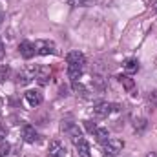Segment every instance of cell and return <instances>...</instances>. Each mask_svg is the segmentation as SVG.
I'll use <instances>...</instances> for the list:
<instances>
[{
  "label": "cell",
  "instance_id": "1",
  "mask_svg": "<svg viewBox=\"0 0 157 157\" xmlns=\"http://www.w3.org/2000/svg\"><path fill=\"white\" fill-rule=\"evenodd\" d=\"M124 150V141L121 139H108L102 143V154L108 157H117Z\"/></svg>",
  "mask_w": 157,
  "mask_h": 157
},
{
  "label": "cell",
  "instance_id": "2",
  "mask_svg": "<svg viewBox=\"0 0 157 157\" xmlns=\"http://www.w3.org/2000/svg\"><path fill=\"white\" fill-rule=\"evenodd\" d=\"M60 130H62L68 137H71V141H75V139H78V137H82V132H80L78 124H75L73 121H62Z\"/></svg>",
  "mask_w": 157,
  "mask_h": 157
},
{
  "label": "cell",
  "instance_id": "3",
  "mask_svg": "<svg viewBox=\"0 0 157 157\" xmlns=\"http://www.w3.org/2000/svg\"><path fill=\"white\" fill-rule=\"evenodd\" d=\"M66 62H68V68H77L82 70L84 64H86V57L80 53V51H70L68 57H66Z\"/></svg>",
  "mask_w": 157,
  "mask_h": 157
},
{
  "label": "cell",
  "instance_id": "4",
  "mask_svg": "<svg viewBox=\"0 0 157 157\" xmlns=\"http://www.w3.org/2000/svg\"><path fill=\"white\" fill-rule=\"evenodd\" d=\"M18 51H20V55H22L26 60L33 59V57H35V53H37V49H35V44H33V42H29V40H24V42H20V44H18Z\"/></svg>",
  "mask_w": 157,
  "mask_h": 157
},
{
  "label": "cell",
  "instance_id": "5",
  "mask_svg": "<svg viewBox=\"0 0 157 157\" xmlns=\"http://www.w3.org/2000/svg\"><path fill=\"white\" fill-rule=\"evenodd\" d=\"M48 157H66V148L60 141H51L48 148Z\"/></svg>",
  "mask_w": 157,
  "mask_h": 157
},
{
  "label": "cell",
  "instance_id": "6",
  "mask_svg": "<svg viewBox=\"0 0 157 157\" xmlns=\"http://www.w3.org/2000/svg\"><path fill=\"white\" fill-rule=\"evenodd\" d=\"M35 49H37L39 55H51V53H55V44L49 42V40H37Z\"/></svg>",
  "mask_w": 157,
  "mask_h": 157
},
{
  "label": "cell",
  "instance_id": "7",
  "mask_svg": "<svg viewBox=\"0 0 157 157\" xmlns=\"http://www.w3.org/2000/svg\"><path fill=\"white\" fill-rule=\"evenodd\" d=\"M112 112H113V104H110V102H97L93 106V113L97 117H108Z\"/></svg>",
  "mask_w": 157,
  "mask_h": 157
},
{
  "label": "cell",
  "instance_id": "8",
  "mask_svg": "<svg viewBox=\"0 0 157 157\" xmlns=\"http://www.w3.org/2000/svg\"><path fill=\"white\" fill-rule=\"evenodd\" d=\"M24 97H26V101H28V104L31 106V108H35V106H39L42 104V93L37 91V90H28L26 93H24Z\"/></svg>",
  "mask_w": 157,
  "mask_h": 157
},
{
  "label": "cell",
  "instance_id": "9",
  "mask_svg": "<svg viewBox=\"0 0 157 157\" xmlns=\"http://www.w3.org/2000/svg\"><path fill=\"white\" fill-rule=\"evenodd\" d=\"M22 137H24V141L29 143V144H33V143L39 141V133H37V130H35L31 124H26V126L22 128Z\"/></svg>",
  "mask_w": 157,
  "mask_h": 157
},
{
  "label": "cell",
  "instance_id": "10",
  "mask_svg": "<svg viewBox=\"0 0 157 157\" xmlns=\"http://www.w3.org/2000/svg\"><path fill=\"white\" fill-rule=\"evenodd\" d=\"M73 144H75V148H77V154L80 157H91L90 154V144H88V141L84 139V137H78L73 141Z\"/></svg>",
  "mask_w": 157,
  "mask_h": 157
},
{
  "label": "cell",
  "instance_id": "11",
  "mask_svg": "<svg viewBox=\"0 0 157 157\" xmlns=\"http://www.w3.org/2000/svg\"><path fill=\"white\" fill-rule=\"evenodd\" d=\"M119 80H121V84H122V88H124L126 91H133V90H135V80H133L132 77H128V75H121Z\"/></svg>",
  "mask_w": 157,
  "mask_h": 157
},
{
  "label": "cell",
  "instance_id": "12",
  "mask_svg": "<svg viewBox=\"0 0 157 157\" xmlns=\"http://www.w3.org/2000/svg\"><path fill=\"white\" fill-rule=\"evenodd\" d=\"M124 70H126L128 73H137V71H139V60H137V59H128V60L124 62Z\"/></svg>",
  "mask_w": 157,
  "mask_h": 157
},
{
  "label": "cell",
  "instance_id": "13",
  "mask_svg": "<svg viewBox=\"0 0 157 157\" xmlns=\"http://www.w3.org/2000/svg\"><path fill=\"white\" fill-rule=\"evenodd\" d=\"M93 135H95V139H97L99 143H104V141H108V137H110L108 130H106V128H99V126H97V130L93 132Z\"/></svg>",
  "mask_w": 157,
  "mask_h": 157
},
{
  "label": "cell",
  "instance_id": "14",
  "mask_svg": "<svg viewBox=\"0 0 157 157\" xmlns=\"http://www.w3.org/2000/svg\"><path fill=\"white\" fill-rule=\"evenodd\" d=\"M146 126H148V121H146L144 117H139V119L133 121V128H135L137 133H143V132L146 130Z\"/></svg>",
  "mask_w": 157,
  "mask_h": 157
},
{
  "label": "cell",
  "instance_id": "15",
  "mask_svg": "<svg viewBox=\"0 0 157 157\" xmlns=\"http://www.w3.org/2000/svg\"><path fill=\"white\" fill-rule=\"evenodd\" d=\"M71 88H73V91H75L77 95H80V97H88V90H86L84 84H80L78 80H73V82H71Z\"/></svg>",
  "mask_w": 157,
  "mask_h": 157
},
{
  "label": "cell",
  "instance_id": "16",
  "mask_svg": "<svg viewBox=\"0 0 157 157\" xmlns=\"http://www.w3.org/2000/svg\"><path fill=\"white\" fill-rule=\"evenodd\" d=\"M70 6H80V7H90L95 4V0H66Z\"/></svg>",
  "mask_w": 157,
  "mask_h": 157
},
{
  "label": "cell",
  "instance_id": "17",
  "mask_svg": "<svg viewBox=\"0 0 157 157\" xmlns=\"http://www.w3.org/2000/svg\"><path fill=\"white\" fill-rule=\"evenodd\" d=\"M9 150H11V144L6 143V141H0V157H7Z\"/></svg>",
  "mask_w": 157,
  "mask_h": 157
},
{
  "label": "cell",
  "instance_id": "18",
  "mask_svg": "<svg viewBox=\"0 0 157 157\" xmlns=\"http://www.w3.org/2000/svg\"><path fill=\"white\" fill-rule=\"evenodd\" d=\"M80 73H82V70H77V68H68V77L71 78V82H73V80H78Z\"/></svg>",
  "mask_w": 157,
  "mask_h": 157
},
{
  "label": "cell",
  "instance_id": "19",
  "mask_svg": "<svg viewBox=\"0 0 157 157\" xmlns=\"http://www.w3.org/2000/svg\"><path fill=\"white\" fill-rule=\"evenodd\" d=\"M93 86H95L99 91H104V78L99 77V75H95V77H93Z\"/></svg>",
  "mask_w": 157,
  "mask_h": 157
},
{
  "label": "cell",
  "instance_id": "20",
  "mask_svg": "<svg viewBox=\"0 0 157 157\" xmlns=\"http://www.w3.org/2000/svg\"><path fill=\"white\" fill-rule=\"evenodd\" d=\"M84 126H86V130H88L90 133H93V132L97 130V124H95L93 121H84Z\"/></svg>",
  "mask_w": 157,
  "mask_h": 157
},
{
  "label": "cell",
  "instance_id": "21",
  "mask_svg": "<svg viewBox=\"0 0 157 157\" xmlns=\"http://www.w3.org/2000/svg\"><path fill=\"white\" fill-rule=\"evenodd\" d=\"M7 75H9V68H7V66H2V68H0V80H4Z\"/></svg>",
  "mask_w": 157,
  "mask_h": 157
},
{
  "label": "cell",
  "instance_id": "22",
  "mask_svg": "<svg viewBox=\"0 0 157 157\" xmlns=\"http://www.w3.org/2000/svg\"><path fill=\"white\" fill-rule=\"evenodd\" d=\"M148 102H150L152 106H155V104H157V91H152V93H150V97H148Z\"/></svg>",
  "mask_w": 157,
  "mask_h": 157
},
{
  "label": "cell",
  "instance_id": "23",
  "mask_svg": "<svg viewBox=\"0 0 157 157\" xmlns=\"http://www.w3.org/2000/svg\"><path fill=\"white\" fill-rule=\"evenodd\" d=\"M6 133H7V132H6V126H4V124H0V141H4Z\"/></svg>",
  "mask_w": 157,
  "mask_h": 157
},
{
  "label": "cell",
  "instance_id": "24",
  "mask_svg": "<svg viewBox=\"0 0 157 157\" xmlns=\"http://www.w3.org/2000/svg\"><path fill=\"white\" fill-rule=\"evenodd\" d=\"M4 55H6V49H4V42L0 40V59H4Z\"/></svg>",
  "mask_w": 157,
  "mask_h": 157
},
{
  "label": "cell",
  "instance_id": "25",
  "mask_svg": "<svg viewBox=\"0 0 157 157\" xmlns=\"http://www.w3.org/2000/svg\"><path fill=\"white\" fill-rule=\"evenodd\" d=\"M2 20H4V11H2V6H0V24H2Z\"/></svg>",
  "mask_w": 157,
  "mask_h": 157
},
{
  "label": "cell",
  "instance_id": "26",
  "mask_svg": "<svg viewBox=\"0 0 157 157\" xmlns=\"http://www.w3.org/2000/svg\"><path fill=\"white\" fill-rule=\"evenodd\" d=\"M146 157H157L155 152H150V154H146Z\"/></svg>",
  "mask_w": 157,
  "mask_h": 157
},
{
  "label": "cell",
  "instance_id": "27",
  "mask_svg": "<svg viewBox=\"0 0 157 157\" xmlns=\"http://www.w3.org/2000/svg\"><path fill=\"white\" fill-rule=\"evenodd\" d=\"M154 7L157 9V0H154Z\"/></svg>",
  "mask_w": 157,
  "mask_h": 157
}]
</instances>
